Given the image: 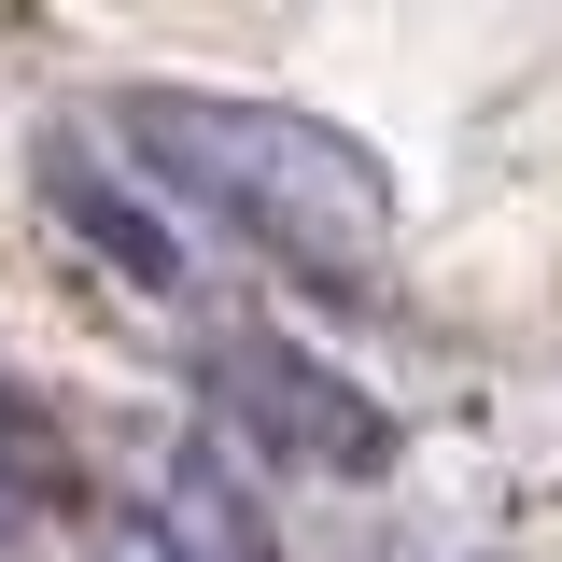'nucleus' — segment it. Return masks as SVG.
I'll list each match as a JSON object with an SVG mask.
<instances>
[{
  "label": "nucleus",
  "mask_w": 562,
  "mask_h": 562,
  "mask_svg": "<svg viewBox=\"0 0 562 562\" xmlns=\"http://www.w3.org/2000/svg\"><path fill=\"white\" fill-rule=\"evenodd\" d=\"M113 140H127V169L183 183L211 225H239L268 268L324 281V295H366V281L394 268V183L324 113L211 99V85H127L113 99Z\"/></svg>",
  "instance_id": "1"
},
{
  "label": "nucleus",
  "mask_w": 562,
  "mask_h": 562,
  "mask_svg": "<svg viewBox=\"0 0 562 562\" xmlns=\"http://www.w3.org/2000/svg\"><path fill=\"white\" fill-rule=\"evenodd\" d=\"M0 492H57V422L0 380Z\"/></svg>",
  "instance_id": "5"
},
{
  "label": "nucleus",
  "mask_w": 562,
  "mask_h": 562,
  "mask_svg": "<svg viewBox=\"0 0 562 562\" xmlns=\"http://www.w3.org/2000/svg\"><path fill=\"white\" fill-rule=\"evenodd\" d=\"M140 535H155L169 562H281L254 479L225 464V436H183V450H155V464H140Z\"/></svg>",
  "instance_id": "3"
},
{
  "label": "nucleus",
  "mask_w": 562,
  "mask_h": 562,
  "mask_svg": "<svg viewBox=\"0 0 562 562\" xmlns=\"http://www.w3.org/2000/svg\"><path fill=\"white\" fill-rule=\"evenodd\" d=\"M198 394L225 408V436H254V450L310 464V479H380V464H394V408L351 394L338 366L295 351V338H211L198 351Z\"/></svg>",
  "instance_id": "2"
},
{
  "label": "nucleus",
  "mask_w": 562,
  "mask_h": 562,
  "mask_svg": "<svg viewBox=\"0 0 562 562\" xmlns=\"http://www.w3.org/2000/svg\"><path fill=\"white\" fill-rule=\"evenodd\" d=\"M43 183H57V211H70V225H85V239H99V254L140 281V295H169V281H183V254L155 239V211H140V198H113L85 140H57V155H43Z\"/></svg>",
  "instance_id": "4"
}]
</instances>
